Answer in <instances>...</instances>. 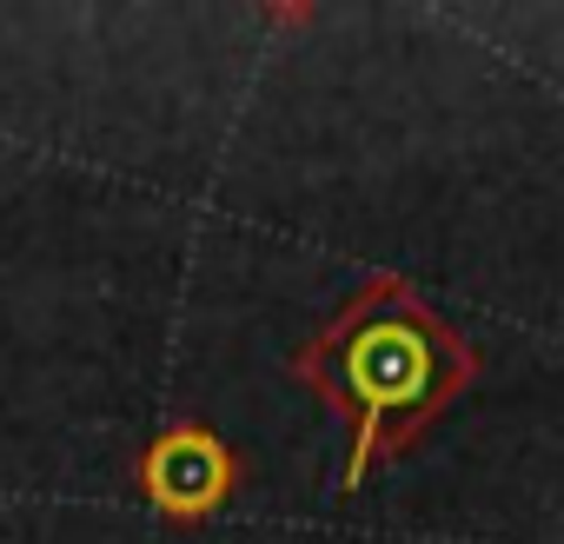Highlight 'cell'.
<instances>
[{
	"label": "cell",
	"mask_w": 564,
	"mask_h": 544,
	"mask_svg": "<svg viewBox=\"0 0 564 544\" xmlns=\"http://www.w3.org/2000/svg\"><path fill=\"white\" fill-rule=\"evenodd\" d=\"M140 478H147V498H153L160 511L199 518V511H213V504L226 498V485H232V451H226L219 438L180 425V432H166V438L147 451Z\"/></svg>",
	"instance_id": "obj_2"
},
{
	"label": "cell",
	"mask_w": 564,
	"mask_h": 544,
	"mask_svg": "<svg viewBox=\"0 0 564 544\" xmlns=\"http://www.w3.org/2000/svg\"><path fill=\"white\" fill-rule=\"evenodd\" d=\"M326 392L359 418V451H352V471H366V458L392 438V432H412L425 412H438L465 379H471V352L425 313H379L372 319V300L359 313H346L326 339Z\"/></svg>",
	"instance_id": "obj_1"
}]
</instances>
